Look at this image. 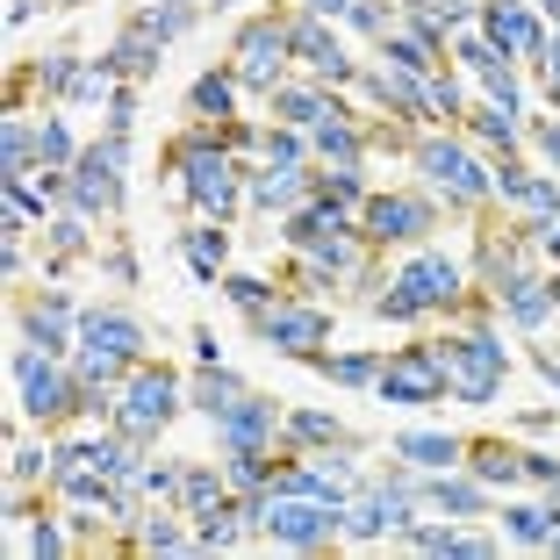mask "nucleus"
<instances>
[{"mask_svg": "<svg viewBox=\"0 0 560 560\" xmlns=\"http://www.w3.org/2000/svg\"><path fill=\"white\" fill-rule=\"evenodd\" d=\"M165 165H173V195L187 215H215V223L245 215V159L223 144L215 122L187 116V130H173V144H165Z\"/></svg>", "mask_w": 560, "mask_h": 560, "instance_id": "obj_1", "label": "nucleus"}, {"mask_svg": "<svg viewBox=\"0 0 560 560\" xmlns=\"http://www.w3.org/2000/svg\"><path fill=\"white\" fill-rule=\"evenodd\" d=\"M495 324H503V316H495V295L475 288L467 310L445 316V330H439V360H445V374H453V402H467V410H489V402L503 396V381H511V346H503Z\"/></svg>", "mask_w": 560, "mask_h": 560, "instance_id": "obj_2", "label": "nucleus"}, {"mask_svg": "<svg viewBox=\"0 0 560 560\" xmlns=\"http://www.w3.org/2000/svg\"><path fill=\"white\" fill-rule=\"evenodd\" d=\"M410 173L445 201L453 215H481L495 209V165L475 159V144L453 130H417L410 137Z\"/></svg>", "mask_w": 560, "mask_h": 560, "instance_id": "obj_3", "label": "nucleus"}, {"mask_svg": "<svg viewBox=\"0 0 560 560\" xmlns=\"http://www.w3.org/2000/svg\"><path fill=\"white\" fill-rule=\"evenodd\" d=\"M8 374H15V424H36V431H66L80 417V374L72 360L58 352H36V346H8Z\"/></svg>", "mask_w": 560, "mask_h": 560, "instance_id": "obj_4", "label": "nucleus"}, {"mask_svg": "<svg viewBox=\"0 0 560 560\" xmlns=\"http://www.w3.org/2000/svg\"><path fill=\"white\" fill-rule=\"evenodd\" d=\"M417 517H424L417 467L396 460L388 475H374V481H360V489H352V503H346V546H388V539H402Z\"/></svg>", "mask_w": 560, "mask_h": 560, "instance_id": "obj_5", "label": "nucleus"}, {"mask_svg": "<svg viewBox=\"0 0 560 560\" xmlns=\"http://www.w3.org/2000/svg\"><path fill=\"white\" fill-rule=\"evenodd\" d=\"M180 410H187V374H173L165 360H137L130 381L116 388V417H108V424H116L130 445H144V453H151L159 431L173 424Z\"/></svg>", "mask_w": 560, "mask_h": 560, "instance_id": "obj_6", "label": "nucleus"}, {"mask_svg": "<svg viewBox=\"0 0 560 560\" xmlns=\"http://www.w3.org/2000/svg\"><path fill=\"white\" fill-rule=\"evenodd\" d=\"M122 195H130V137H116V130L86 137L80 159H72V173H66V201L86 209L94 223H116Z\"/></svg>", "mask_w": 560, "mask_h": 560, "instance_id": "obj_7", "label": "nucleus"}, {"mask_svg": "<svg viewBox=\"0 0 560 560\" xmlns=\"http://www.w3.org/2000/svg\"><path fill=\"white\" fill-rule=\"evenodd\" d=\"M223 66L237 72V86H245L252 101H266L273 94L280 80H295V50H288V22H280V0L273 8H266V15H245L231 30V58H223Z\"/></svg>", "mask_w": 560, "mask_h": 560, "instance_id": "obj_8", "label": "nucleus"}, {"mask_svg": "<svg viewBox=\"0 0 560 560\" xmlns=\"http://www.w3.org/2000/svg\"><path fill=\"white\" fill-rule=\"evenodd\" d=\"M439 215H445V201L431 195V187H374L366 209H360V231H366L374 252H388V245L410 252V245H431Z\"/></svg>", "mask_w": 560, "mask_h": 560, "instance_id": "obj_9", "label": "nucleus"}, {"mask_svg": "<svg viewBox=\"0 0 560 560\" xmlns=\"http://www.w3.org/2000/svg\"><path fill=\"white\" fill-rule=\"evenodd\" d=\"M280 22H288V50H295V66L310 72L316 86H338V94L360 86L366 58H352V50H346V30H338V22L310 15V8H288V0H280Z\"/></svg>", "mask_w": 560, "mask_h": 560, "instance_id": "obj_10", "label": "nucleus"}, {"mask_svg": "<svg viewBox=\"0 0 560 560\" xmlns=\"http://www.w3.org/2000/svg\"><path fill=\"white\" fill-rule=\"evenodd\" d=\"M388 280H396V288H402V295H410L424 316H439V324H445V316H460L467 295H475V273H467L460 259H445L439 245H410V252L396 259V273H388Z\"/></svg>", "mask_w": 560, "mask_h": 560, "instance_id": "obj_11", "label": "nucleus"}, {"mask_svg": "<svg viewBox=\"0 0 560 560\" xmlns=\"http://www.w3.org/2000/svg\"><path fill=\"white\" fill-rule=\"evenodd\" d=\"M374 402H396V410H439V402H453V374L439 360V338L388 352V366L374 381Z\"/></svg>", "mask_w": 560, "mask_h": 560, "instance_id": "obj_12", "label": "nucleus"}, {"mask_svg": "<svg viewBox=\"0 0 560 560\" xmlns=\"http://www.w3.org/2000/svg\"><path fill=\"white\" fill-rule=\"evenodd\" d=\"M245 330L259 338L266 352H280V360H310L316 346H330V310L324 302H310V295H288L273 302V310H259V316H245Z\"/></svg>", "mask_w": 560, "mask_h": 560, "instance_id": "obj_13", "label": "nucleus"}, {"mask_svg": "<svg viewBox=\"0 0 560 560\" xmlns=\"http://www.w3.org/2000/svg\"><path fill=\"white\" fill-rule=\"evenodd\" d=\"M360 94L374 101V116L402 122V130H445L439 108H431V86L417 80V72L388 66V58H366V66H360Z\"/></svg>", "mask_w": 560, "mask_h": 560, "instance_id": "obj_14", "label": "nucleus"}, {"mask_svg": "<svg viewBox=\"0 0 560 560\" xmlns=\"http://www.w3.org/2000/svg\"><path fill=\"white\" fill-rule=\"evenodd\" d=\"M475 30L489 36L511 66H539V50H546V36H553V22L532 8V0H475Z\"/></svg>", "mask_w": 560, "mask_h": 560, "instance_id": "obj_15", "label": "nucleus"}, {"mask_svg": "<svg viewBox=\"0 0 560 560\" xmlns=\"http://www.w3.org/2000/svg\"><path fill=\"white\" fill-rule=\"evenodd\" d=\"M15 338L36 346V352L72 360V346H80V302H72L66 288H30V295H15Z\"/></svg>", "mask_w": 560, "mask_h": 560, "instance_id": "obj_16", "label": "nucleus"}, {"mask_svg": "<svg viewBox=\"0 0 560 560\" xmlns=\"http://www.w3.org/2000/svg\"><path fill=\"white\" fill-rule=\"evenodd\" d=\"M495 201H503V215L553 223L560 215V173H539V165H525V159H495Z\"/></svg>", "mask_w": 560, "mask_h": 560, "instance_id": "obj_17", "label": "nucleus"}, {"mask_svg": "<svg viewBox=\"0 0 560 560\" xmlns=\"http://www.w3.org/2000/svg\"><path fill=\"white\" fill-rule=\"evenodd\" d=\"M316 195V165H245V215H295Z\"/></svg>", "mask_w": 560, "mask_h": 560, "instance_id": "obj_18", "label": "nucleus"}, {"mask_svg": "<svg viewBox=\"0 0 560 560\" xmlns=\"http://www.w3.org/2000/svg\"><path fill=\"white\" fill-rule=\"evenodd\" d=\"M80 346L122 352V360H151V330L130 302H80Z\"/></svg>", "mask_w": 560, "mask_h": 560, "instance_id": "obj_19", "label": "nucleus"}, {"mask_svg": "<svg viewBox=\"0 0 560 560\" xmlns=\"http://www.w3.org/2000/svg\"><path fill=\"white\" fill-rule=\"evenodd\" d=\"M280 424H288V410L252 388L231 417H215V445H223V453H280Z\"/></svg>", "mask_w": 560, "mask_h": 560, "instance_id": "obj_20", "label": "nucleus"}, {"mask_svg": "<svg viewBox=\"0 0 560 560\" xmlns=\"http://www.w3.org/2000/svg\"><path fill=\"white\" fill-rule=\"evenodd\" d=\"M266 116L288 122V130H316V122H330V116H352V101L338 94V86H316L310 72H302V80H280L273 94H266Z\"/></svg>", "mask_w": 560, "mask_h": 560, "instance_id": "obj_21", "label": "nucleus"}, {"mask_svg": "<svg viewBox=\"0 0 560 560\" xmlns=\"http://www.w3.org/2000/svg\"><path fill=\"white\" fill-rule=\"evenodd\" d=\"M495 316H503L517 338H539V330L560 316L553 310V273H539V266H532V273L503 280V288H495Z\"/></svg>", "mask_w": 560, "mask_h": 560, "instance_id": "obj_22", "label": "nucleus"}, {"mask_svg": "<svg viewBox=\"0 0 560 560\" xmlns=\"http://www.w3.org/2000/svg\"><path fill=\"white\" fill-rule=\"evenodd\" d=\"M417 495H424V511H439V517H495V489H489V481H475L467 467L417 475Z\"/></svg>", "mask_w": 560, "mask_h": 560, "instance_id": "obj_23", "label": "nucleus"}, {"mask_svg": "<svg viewBox=\"0 0 560 560\" xmlns=\"http://www.w3.org/2000/svg\"><path fill=\"white\" fill-rule=\"evenodd\" d=\"M173 245H180L195 288H215V280L231 273V223H215V215H195L187 231H173Z\"/></svg>", "mask_w": 560, "mask_h": 560, "instance_id": "obj_24", "label": "nucleus"}, {"mask_svg": "<svg viewBox=\"0 0 560 560\" xmlns=\"http://www.w3.org/2000/svg\"><path fill=\"white\" fill-rule=\"evenodd\" d=\"M388 460H410L417 475H445V467L467 460V439L460 431H439V424H410L388 439Z\"/></svg>", "mask_w": 560, "mask_h": 560, "instance_id": "obj_25", "label": "nucleus"}, {"mask_svg": "<svg viewBox=\"0 0 560 560\" xmlns=\"http://www.w3.org/2000/svg\"><path fill=\"white\" fill-rule=\"evenodd\" d=\"M316 445H330V453H366V439L346 424V417H330V410H288V424H280V453H316Z\"/></svg>", "mask_w": 560, "mask_h": 560, "instance_id": "obj_26", "label": "nucleus"}, {"mask_svg": "<svg viewBox=\"0 0 560 560\" xmlns=\"http://www.w3.org/2000/svg\"><path fill=\"white\" fill-rule=\"evenodd\" d=\"M495 525H503V539L525 546V553H546V539H553V503L546 495H495Z\"/></svg>", "mask_w": 560, "mask_h": 560, "instance_id": "obj_27", "label": "nucleus"}, {"mask_svg": "<svg viewBox=\"0 0 560 560\" xmlns=\"http://www.w3.org/2000/svg\"><path fill=\"white\" fill-rule=\"evenodd\" d=\"M245 86H237V72L231 66H209V72H195L187 80V116L195 122H231V116H245Z\"/></svg>", "mask_w": 560, "mask_h": 560, "instance_id": "obj_28", "label": "nucleus"}, {"mask_svg": "<svg viewBox=\"0 0 560 560\" xmlns=\"http://www.w3.org/2000/svg\"><path fill=\"white\" fill-rule=\"evenodd\" d=\"M467 475L475 481H489L495 495H511V489H525V445H511V439H467Z\"/></svg>", "mask_w": 560, "mask_h": 560, "instance_id": "obj_29", "label": "nucleus"}, {"mask_svg": "<svg viewBox=\"0 0 560 560\" xmlns=\"http://www.w3.org/2000/svg\"><path fill=\"white\" fill-rule=\"evenodd\" d=\"M245 396H252V381L231 374V366H195V374H187V410L209 417V424H215V417H231Z\"/></svg>", "mask_w": 560, "mask_h": 560, "instance_id": "obj_30", "label": "nucleus"}, {"mask_svg": "<svg viewBox=\"0 0 560 560\" xmlns=\"http://www.w3.org/2000/svg\"><path fill=\"white\" fill-rule=\"evenodd\" d=\"M310 165H366V116H330L310 130Z\"/></svg>", "mask_w": 560, "mask_h": 560, "instance_id": "obj_31", "label": "nucleus"}, {"mask_svg": "<svg viewBox=\"0 0 560 560\" xmlns=\"http://www.w3.org/2000/svg\"><path fill=\"white\" fill-rule=\"evenodd\" d=\"M101 58L116 66V80L151 86V80H159V66H165V44H159V36H144L137 22H122V30H116V44L101 50Z\"/></svg>", "mask_w": 560, "mask_h": 560, "instance_id": "obj_32", "label": "nucleus"}, {"mask_svg": "<svg viewBox=\"0 0 560 560\" xmlns=\"http://www.w3.org/2000/svg\"><path fill=\"white\" fill-rule=\"evenodd\" d=\"M302 366H310V374H324L330 388H374L381 366H388V346H360V352H324V346H316Z\"/></svg>", "mask_w": 560, "mask_h": 560, "instance_id": "obj_33", "label": "nucleus"}, {"mask_svg": "<svg viewBox=\"0 0 560 560\" xmlns=\"http://www.w3.org/2000/svg\"><path fill=\"white\" fill-rule=\"evenodd\" d=\"M352 223H360V215H346L338 201L310 195V201H302L295 215H280V231H273V237H280L288 252H302V245H316V237H330V231H352Z\"/></svg>", "mask_w": 560, "mask_h": 560, "instance_id": "obj_34", "label": "nucleus"}, {"mask_svg": "<svg viewBox=\"0 0 560 560\" xmlns=\"http://www.w3.org/2000/svg\"><path fill=\"white\" fill-rule=\"evenodd\" d=\"M94 215L86 209H72V201H58V209H50V223H44V259H94Z\"/></svg>", "mask_w": 560, "mask_h": 560, "instance_id": "obj_35", "label": "nucleus"}, {"mask_svg": "<svg viewBox=\"0 0 560 560\" xmlns=\"http://www.w3.org/2000/svg\"><path fill=\"white\" fill-rule=\"evenodd\" d=\"M223 503H237V495H231V475H223V460H187V467H180V511L201 525V517L223 511Z\"/></svg>", "mask_w": 560, "mask_h": 560, "instance_id": "obj_36", "label": "nucleus"}, {"mask_svg": "<svg viewBox=\"0 0 560 560\" xmlns=\"http://www.w3.org/2000/svg\"><path fill=\"white\" fill-rule=\"evenodd\" d=\"M0 180H36V116L30 108L0 116Z\"/></svg>", "mask_w": 560, "mask_h": 560, "instance_id": "obj_37", "label": "nucleus"}, {"mask_svg": "<svg viewBox=\"0 0 560 560\" xmlns=\"http://www.w3.org/2000/svg\"><path fill=\"white\" fill-rule=\"evenodd\" d=\"M467 144H489L495 159H517V151H525V116H503V108H495V101H481V108H467Z\"/></svg>", "mask_w": 560, "mask_h": 560, "instance_id": "obj_38", "label": "nucleus"}, {"mask_svg": "<svg viewBox=\"0 0 560 560\" xmlns=\"http://www.w3.org/2000/svg\"><path fill=\"white\" fill-rule=\"evenodd\" d=\"M50 460H58V431H50L44 445H8V495H36L50 489Z\"/></svg>", "mask_w": 560, "mask_h": 560, "instance_id": "obj_39", "label": "nucleus"}, {"mask_svg": "<svg viewBox=\"0 0 560 560\" xmlns=\"http://www.w3.org/2000/svg\"><path fill=\"white\" fill-rule=\"evenodd\" d=\"M130 22H137L144 36H159V44H180V36L201 22V0H144Z\"/></svg>", "mask_w": 560, "mask_h": 560, "instance_id": "obj_40", "label": "nucleus"}, {"mask_svg": "<svg viewBox=\"0 0 560 560\" xmlns=\"http://www.w3.org/2000/svg\"><path fill=\"white\" fill-rule=\"evenodd\" d=\"M80 159V137H72L66 116H36V173H72Z\"/></svg>", "mask_w": 560, "mask_h": 560, "instance_id": "obj_41", "label": "nucleus"}, {"mask_svg": "<svg viewBox=\"0 0 560 560\" xmlns=\"http://www.w3.org/2000/svg\"><path fill=\"white\" fill-rule=\"evenodd\" d=\"M215 295L231 302L237 316H259V310H273V302L288 295V288H273V280H266V273H237V266H231V273L215 280Z\"/></svg>", "mask_w": 560, "mask_h": 560, "instance_id": "obj_42", "label": "nucleus"}, {"mask_svg": "<svg viewBox=\"0 0 560 560\" xmlns=\"http://www.w3.org/2000/svg\"><path fill=\"white\" fill-rule=\"evenodd\" d=\"M316 195H324V201H338L346 215H360L374 187H366V165H316Z\"/></svg>", "mask_w": 560, "mask_h": 560, "instance_id": "obj_43", "label": "nucleus"}, {"mask_svg": "<svg viewBox=\"0 0 560 560\" xmlns=\"http://www.w3.org/2000/svg\"><path fill=\"white\" fill-rule=\"evenodd\" d=\"M116 66H108V58H101V50H94V58H86V66H80V80H72V101H66V108H108V94H116Z\"/></svg>", "mask_w": 560, "mask_h": 560, "instance_id": "obj_44", "label": "nucleus"}, {"mask_svg": "<svg viewBox=\"0 0 560 560\" xmlns=\"http://www.w3.org/2000/svg\"><path fill=\"white\" fill-rule=\"evenodd\" d=\"M396 22H402L396 0H352V15L338 22V30H352V36H366V44H381V36L396 30Z\"/></svg>", "mask_w": 560, "mask_h": 560, "instance_id": "obj_45", "label": "nucleus"}, {"mask_svg": "<svg viewBox=\"0 0 560 560\" xmlns=\"http://www.w3.org/2000/svg\"><path fill=\"white\" fill-rule=\"evenodd\" d=\"M431 108H439V122L445 130H460L467 122V86H460V66H445V72H431Z\"/></svg>", "mask_w": 560, "mask_h": 560, "instance_id": "obj_46", "label": "nucleus"}, {"mask_svg": "<svg viewBox=\"0 0 560 560\" xmlns=\"http://www.w3.org/2000/svg\"><path fill=\"white\" fill-rule=\"evenodd\" d=\"M223 475H231V495H259L273 475V453H223Z\"/></svg>", "mask_w": 560, "mask_h": 560, "instance_id": "obj_47", "label": "nucleus"}, {"mask_svg": "<svg viewBox=\"0 0 560 560\" xmlns=\"http://www.w3.org/2000/svg\"><path fill=\"white\" fill-rule=\"evenodd\" d=\"M366 310H374V316H381V324H424V310H417V302H410V295H402L396 280H381L374 295H366Z\"/></svg>", "mask_w": 560, "mask_h": 560, "instance_id": "obj_48", "label": "nucleus"}, {"mask_svg": "<svg viewBox=\"0 0 560 560\" xmlns=\"http://www.w3.org/2000/svg\"><path fill=\"white\" fill-rule=\"evenodd\" d=\"M495 553V532L475 525V517H453V560H489Z\"/></svg>", "mask_w": 560, "mask_h": 560, "instance_id": "obj_49", "label": "nucleus"}, {"mask_svg": "<svg viewBox=\"0 0 560 560\" xmlns=\"http://www.w3.org/2000/svg\"><path fill=\"white\" fill-rule=\"evenodd\" d=\"M137 94H144V86H130V80H122L116 94H108V108H101V130L130 137V130H137Z\"/></svg>", "mask_w": 560, "mask_h": 560, "instance_id": "obj_50", "label": "nucleus"}, {"mask_svg": "<svg viewBox=\"0 0 560 560\" xmlns=\"http://www.w3.org/2000/svg\"><path fill=\"white\" fill-rule=\"evenodd\" d=\"M525 144L546 159V173H560V116H525Z\"/></svg>", "mask_w": 560, "mask_h": 560, "instance_id": "obj_51", "label": "nucleus"}, {"mask_svg": "<svg viewBox=\"0 0 560 560\" xmlns=\"http://www.w3.org/2000/svg\"><path fill=\"white\" fill-rule=\"evenodd\" d=\"M94 259H101V273L116 280V288H137V280H144V266H137V252L122 245V237H116V245H108V252H94Z\"/></svg>", "mask_w": 560, "mask_h": 560, "instance_id": "obj_52", "label": "nucleus"}, {"mask_svg": "<svg viewBox=\"0 0 560 560\" xmlns=\"http://www.w3.org/2000/svg\"><path fill=\"white\" fill-rule=\"evenodd\" d=\"M180 467H173V460H144V495H151V503H180Z\"/></svg>", "mask_w": 560, "mask_h": 560, "instance_id": "obj_53", "label": "nucleus"}, {"mask_svg": "<svg viewBox=\"0 0 560 560\" xmlns=\"http://www.w3.org/2000/svg\"><path fill=\"white\" fill-rule=\"evenodd\" d=\"M560 481V453H532L525 445V489H553Z\"/></svg>", "mask_w": 560, "mask_h": 560, "instance_id": "obj_54", "label": "nucleus"}, {"mask_svg": "<svg viewBox=\"0 0 560 560\" xmlns=\"http://www.w3.org/2000/svg\"><path fill=\"white\" fill-rule=\"evenodd\" d=\"M187 346H195V366H223V346H215V330H209V324L187 330Z\"/></svg>", "mask_w": 560, "mask_h": 560, "instance_id": "obj_55", "label": "nucleus"}, {"mask_svg": "<svg viewBox=\"0 0 560 560\" xmlns=\"http://www.w3.org/2000/svg\"><path fill=\"white\" fill-rule=\"evenodd\" d=\"M532 366H539V381L560 396V352H553V346H532Z\"/></svg>", "mask_w": 560, "mask_h": 560, "instance_id": "obj_56", "label": "nucleus"}, {"mask_svg": "<svg viewBox=\"0 0 560 560\" xmlns=\"http://www.w3.org/2000/svg\"><path fill=\"white\" fill-rule=\"evenodd\" d=\"M288 8H310V15H324V22H346L352 15V0H288Z\"/></svg>", "mask_w": 560, "mask_h": 560, "instance_id": "obj_57", "label": "nucleus"}, {"mask_svg": "<svg viewBox=\"0 0 560 560\" xmlns=\"http://www.w3.org/2000/svg\"><path fill=\"white\" fill-rule=\"evenodd\" d=\"M560 424V402H546V410H525L517 417V431H553Z\"/></svg>", "mask_w": 560, "mask_h": 560, "instance_id": "obj_58", "label": "nucleus"}, {"mask_svg": "<svg viewBox=\"0 0 560 560\" xmlns=\"http://www.w3.org/2000/svg\"><path fill=\"white\" fill-rule=\"evenodd\" d=\"M36 22V0H8V30H30Z\"/></svg>", "mask_w": 560, "mask_h": 560, "instance_id": "obj_59", "label": "nucleus"}, {"mask_svg": "<svg viewBox=\"0 0 560 560\" xmlns=\"http://www.w3.org/2000/svg\"><path fill=\"white\" fill-rule=\"evenodd\" d=\"M546 553H553V560H560V511H553V539H546Z\"/></svg>", "mask_w": 560, "mask_h": 560, "instance_id": "obj_60", "label": "nucleus"}, {"mask_svg": "<svg viewBox=\"0 0 560 560\" xmlns=\"http://www.w3.org/2000/svg\"><path fill=\"white\" fill-rule=\"evenodd\" d=\"M546 503H553V511H560V481H553V489H546Z\"/></svg>", "mask_w": 560, "mask_h": 560, "instance_id": "obj_61", "label": "nucleus"}, {"mask_svg": "<svg viewBox=\"0 0 560 560\" xmlns=\"http://www.w3.org/2000/svg\"><path fill=\"white\" fill-rule=\"evenodd\" d=\"M553 310H560V273H553Z\"/></svg>", "mask_w": 560, "mask_h": 560, "instance_id": "obj_62", "label": "nucleus"}]
</instances>
